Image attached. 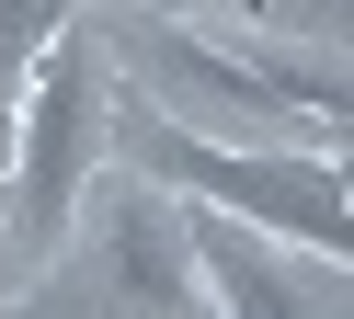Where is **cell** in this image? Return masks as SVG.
I'll list each match as a JSON object with an SVG mask.
<instances>
[{
    "mask_svg": "<svg viewBox=\"0 0 354 319\" xmlns=\"http://www.w3.org/2000/svg\"><path fill=\"white\" fill-rule=\"evenodd\" d=\"M24 319H217L194 205L171 194V182H149L138 160L103 171L92 194H80L69 240H57L46 285L24 296Z\"/></svg>",
    "mask_w": 354,
    "mask_h": 319,
    "instance_id": "6da1fadb",
    "label": "cell"
},
{
    "mask_svg": "<svg viewBox=\"0 0 354 319\" xmlns=\"http://www.w3.org/2000/svg\"><path fill=\"white\" fill-rule=\"evenodd\" d=\"M115 148L138 160L149 182H171L183 205H217V217H252L297 251H331L354 262V182L343 148H229V137H194L171 126L149 91H115Z\"/></svg>",
    "mask_w": 354,
    "mask_h": 319,
    "instance_id": "7a4b0ae2",
    "label": "cell"
},
{
    "mask_svg": "<svg viewBox=\"0 0 354 319\" xmlns=\"http://www.w3.org/2000/svg\"><path fill=\"white\" fill-rule=\"evenodd\" d=\"M103 148H115V46H103V12L57 23V46L24 80V148H12V240L57 251L80 217V194L103 182Z\"/></svg>",
    "mask_w": 354,
    "mask_h": 319,
    "instance_id": "3957f363",
    "label": "cell"
},
{
    "mask_svg": "<svg viewBox=\"0 0 354 319\" xmlns=\"http://www.w3.org/2000/svg\"><path fill=\"white\" fill-rule=\"evenodd\" d=\"M92 12H103V46H115V80L149 91L171 126L229 137V148H331V137L252 68V46L194 35L183 12H115V0H92Z\"/></svg>",
    "mask_w": 354,
    "mask_h": 319,
    "instance_id": "277c9868",
    "label": "cell"
},
{
    "mask_svg": "<svg viewBox=\"0 0 354 319\" xmlns=\"http://www.w3.org/2000/svg\"><path fill=\"white\" fill-rule=\"evenodd\" d=\"M194 240H206V285H217V319H320L274 228H252V217H217V205H194Z\"/></svg>",
    "mask_w": 354,
    "mask_h": 319,
    "instance_id": "5b68a950",
    "label": "cell"
},
{
    "mask_svg": "<svg viewBox=\"0 0 354 319\" xmlns=\"http://www.w3.org/2000/svg\"><path fill=\"white\" fill-rule=\"evenodd\" d=\"M92 0H0V91H24L35 57L57 46V23H80Z\"/></svg>",
    "mask_w": 354,
    "mask_h": 319,
    "instance_id": "8992f818",
    "label": "cell"
},
{
    "mask_svg": "<svg viewBox=\"0 0 354 319\" xmlns=\"http://www.w3.org/2000/svg\"><path fill=\"white\" fill-rule=\"evenodd\" d=\"M274 35H331V46H354V0H286Z\"/></svg>",
    "mask_w": 354,
    "mask_h": 319,
    "instance_id": "52a82bcc",
    "label": "cell"
},
{
    "mask_svg": "<svg viewBox=\"0 0 354 319\" xmlns=\"http://www.w3.org/2000/svg\"><path fill=\"white\" fill-rule=\"evenodd\" d=\"M12 148H24V91H0V182H12Z\"/></svg>",
    "mask_w": 354,
    "mask_h": 319,
    "instance_id": "ba28073f",
    "label": "cell"
},
{
    "mask_svg": "<svg viewBox=\"0 0 354 319\" xmlns=\"http://www.w3.org/2000/svg\"><path fill=\"white\" fill-rule=\"evenodd\" d=\"M115 12H183V23H194V12H206V0H115Z\"/></svg>",
    "mask_w": 354,
    "mask_h": 319,
    "instance_id": "9c48e42d",
    "label": "cell"
},
{
    "mask_svg": "<svg viewBox=\"0 0 354 319\" xmlns=\"http://www.w3.org/2000/svg\"><path fill=\"white\" fill-rule=\"evenodd\" d=\"M343 182H354V148H343Z\"/></svg>",
    "mask_w": 354,
    "mask_h": 319,
    "instance_id": "30bf717a",
    "label": "cell"
}]
</instances>
